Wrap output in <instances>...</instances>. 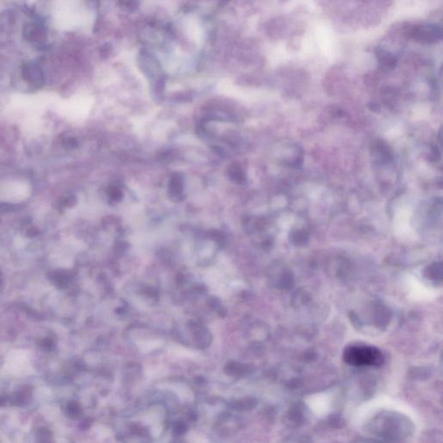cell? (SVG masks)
<instances>
[{
  "label": "cell",
  "mask_w": 443,
  "mask_h": 443,
  "mask_svg": "<svg viewBox=\"0 0 443 443\" xmlns=\"http://www.w3.org/2000/svg\"><path fill=\"white\" fill-rule=\"evenodd\" d=\"M344 360L353 366H380L384 358L377 347L359 344L346 347Z\"/></svg>",
  "instance_id": "1"
},
{
  "label": "cell",
  "mask_w": 443,
  "mask_h": 443,
  "mask_svg": "<svg viewBox=\"0 0 443 443\" xmlns=\"http://www.w3.org/2000/svg\"><path fill=\"white\" fill-rule=\"evenodd\" d=\"M442 29L435 25H415L409 32L412 39L418 42L434 43L442 39Z\"/></svg>",
  "instance_id": "2"
},
{
  "label": "cell",
  "mask_w": 443,
  "mask_h": 443,
  "mask_svg": "<svg viewBox=\"0 0 443 443\" xmlns=\"http://www.w3.org/2000/svg\"><path fill=\"white\" fill-rule=\"evenodd\" d=\"M377 57L378 63H380L381 66L384 69L392 70L396 67L397 59L395 58L393 54H391L390 51H387L385 49H379L377 51Z\"/></svg>",
  "instance_id": "3"
},
{
  "label": "cell",
  "mask_w": 443,
  "mask_h": 443,
  "mask_svg": "<svg viewBox=\"0 0 443 443\" xmlns=\"http://www.w3.org/2000/svg\"><path fill=\"white\" fill-rule=\"evenodd\" d=\"M290 241L295 245H303L307 243L309 236L304 230H293L290 232Z\"/></svg>",
  "instance_id": "4"
},
{
  "label": "cell",
  "mask_w": 443,
  "mask_h": 443,
  "mask_svg": "<svg viewBox=\"0 0 443 443\" xmlns=\"http://www.w3.org/2000/svg\"><path fill=\"white\" fill-rule=\"evenodd\" d=\"M375 151L377 153L379 161H384V162L392 161L393 157H392L391 150L388 148L387 145L384 142H382V141L378 142L375 146Z\"/></svg>",
  "instance_id": "5"
}]
</instances>
